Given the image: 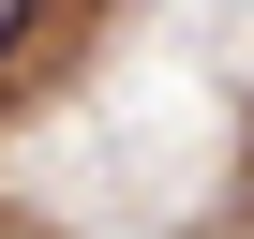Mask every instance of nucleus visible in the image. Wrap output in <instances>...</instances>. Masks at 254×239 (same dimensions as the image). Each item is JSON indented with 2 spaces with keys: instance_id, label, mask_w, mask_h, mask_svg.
I'll list each match as a JSON object with an SVG mask.
<instances>
[{
  "instance_id": "obj_1",
  "label": "nucleus",
  "mask_w": 254,
  "mask_h": 239,
  "mask_svg": "<svg viewBox=\"0 0 254 239\" xmlns=\"http://www.w3.org/2000/svg\"><path fill=\"white\" fill-rule=\"evenodd\" d=\"M30 60H45V0H0V90H15Z\"/></svg>"
}]
</instances>
